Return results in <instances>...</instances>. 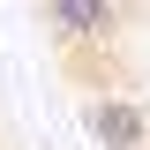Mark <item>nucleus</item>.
<instances>
[{
  "label": "nucleus",
  "instance_id": "obj_1",
  "mask_svg": "<svg viewBox=\"0 0 150 150\" xmlns=\"http://www.w3.org/2000/svg\"><path fill=\"white\" fill-rule=\"evenodd\" d=\"M83 128H90L98 150H150V105L128 90H98L83 105Z\"/></svg>",
  "mask_w": 150,
  "mask_h": 150
},
{
  "label": "nucleus",
  "instance_id": "obj_2",
  "mask_svg": "<svg viewBox=\"0 0 150 150\" xmlns=\"http://www.w3.org/2000/svg\"><path fill=\"white\" fill-rule=\"evenodd\" d=\"M45 15H53L60 45H112V30H120V0H45Z\"/></svg>",
  "mask_w": 150,
  "mask_h": 150
}]
</instances>
